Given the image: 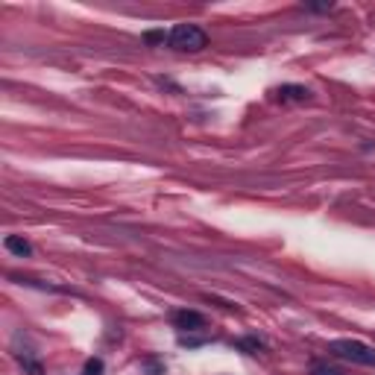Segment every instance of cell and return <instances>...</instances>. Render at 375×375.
Here are the masks:
<instances>
[{"mask_svg": "<svg viewBox=\"0 0 375 375\" xmlns=\"http://www.w3.org/2000/svg\"><path fill=\"white\" fill-rule=\"evenodd\" d=\"M167 44L173 50H182V53H199V50L208 47V35L196 24H176L167 33Z\"/></svg>", "mask_w": 375, "mask_h": 375, "instance_id": "cell-1", "label": "cell"}, {"mask_svg": "<svg viewBox=\"0 0 375 375\" xmlns=\"http://www.w3.org/2000/svg\"><path fill=\"white\" fill-rule=\"evenodd\" d=\"M276 94H279V100H308L311 97V91L305 89V85H282Z\"/></svg>", "mask_w": 375, "mask_h": 375, "instance_id": "cell-5", "label": "cell"}, {"mask_svg": "<svg viewBox=\"0 0 375 375\" xmlns=\"http://www.w3.org/2000/svg\"><path fill=\"white\" fill-rule=\"evenodd\" d=\"M85 375H103V360H100V358H91L89 364H85Z\"/></svg>", "mask_w": 375, "mask_h": 375, "instance_id": "cell-6", "label": "cell"}, {"mask_svg": "<svg viewBox=\"0 0 375 375\" xmlns=\"http://www.w3.org/2000/svg\"><path fill=\"white\" fill-rule=\"evenodd\" d=\"M144 39L156 44V42H165V39H167V35H165V33H147V35H144Z\"/></svg>", "mask_w": 375, "mask_h": 375, "instance_id": "cell-8", "label": "cell"}, {"mask_svg": "<svg viewBox=\"0 0 375 375\" xmlns=\"http://www.w3.org/2000/svg\"><path fill=\"white\" fill-rule=\"evenodd\" d=\"M3 246L9 249L12 255H18V258H27V255H33V246H30L27 241H24V237H18V235H6Z\"/></svg>", "mask_w": 375, "mask_h": 375, "instance_id": "cell-4", "label": "cell"}, {"mask_svg": "<svg viewBox=\"0 0 375 375\" xmlns=\"http://www.w3.org/2000/svg\"><path fill=\"white\" fill-rule=\"evenodd\" d=\"M329 349L331 355L343 360H352V364H360V367H375V346H367L360 340H334Z\"/></svg>", "mask_w": 375, "mask_h": 375, "instance_id": "cell-2", "label": "cell"}, {"mask_svg": "<svg viewBox=\"0 0 375 375\" xmlns=\"http://www.w3.org/2000/svg\"><path fill=\"white\" fill-rule=\"evenodd\" d=\"M311 375H343L337 367H326V364H317L314 369H311Z\"/></svg>", "mask_w": 375, "mask_h": 375, "instance_id": "cell-7", "label": "cell"}, {"mask_svg": "<svg viewBox=\"0 0 375 375\" xmlns=\"http://www.w3.org/2000/svg\"><path fill=\"white\" fill-rule=\"evenodd\" d=\"M173 322H176V329L182 331H199V329H205V317L199 314V311H176L173 314Z\"/></svg>", "mask_w": 375, "mask_h": 375, "instance_id": "cell-3", "label": "cell"}]
</instances>
